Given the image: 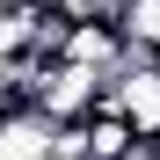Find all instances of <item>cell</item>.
Instances as JSON below:
<instances>
[{
  "instance_id": "6da1fadb",
  "label": "cell",
  "mask_w": 160,
  "mask_h": 160,
  "mask_svg": "<svg viewBox=\"0 0 160 160\" xmlns=\"http://www.w3.org/2000/svg\"><path fill=\"white\" fill-rule=\"evenodd\" d=\"M124 29H131V44L160 51V0H124Z\"/></svg>"
},
{
  "instance_id": "7a4b0ae2",
  "label": "cell",
  "mask_w": 160,
  "mask_h": 160,
  "mask_svg": "<svg viewBox=\"0 0 160 160\" xmlns=\"http://www.w3.org/2000/svg\"><path fill=\"white\" fill-rule=\"evenodd\" d=\"M15 8H22V0H0V15H15Z\"/></svg>"
}]
</instances>
